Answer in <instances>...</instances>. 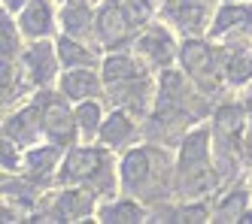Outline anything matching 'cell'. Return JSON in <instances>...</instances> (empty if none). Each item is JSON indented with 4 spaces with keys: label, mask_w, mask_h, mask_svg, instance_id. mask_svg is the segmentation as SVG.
Here are the masks:
<instances>
[{
    "label": "cell",
    "mask_w": 252,
    "mask_h": 224,
    "mask_svg": "<svg viewBox=\"0 0 252 224\" xmlns=\"http://www.w3.org/2000/svg\"><path fill=\"white\" fill-rule=\"evenodd\" d=\"M149 15V0H113L100 12V33L106 43H119L134 28H140Z\"/></svg>",
    "instance_id": "1"
},
{
    "label": "cell",
    "mask_w": 252,
    "mask_h": 224,
    "mask_svg": "<svg viewBox=\"0 0 252 224\" xmlns=\"http://www.w3.org/2000/svg\"><path fill=\"white\" fill-rule=\"evenodd\" d=\"M100 170H106L100 152H94V148H76V152H70L61 179L64 182H88V176H97Z\"/></svg>",
    "instance_id": "2"
},
{
    "label": "cell",
    "mask_w": 252,
    "mask_h": 224,
    "mask_svg": "<svg viewBox=\"0 0 252 224\" xmlns=\"http://www.w3.org/2000/svg\"><path fill=\"white\" fill-rule=\"evenodd\" d=\"M164 15L183 30H197L201 22H204V3L201 0H167Z\"/></svg>",
    "instance_id": "3"
},
{
    "label": "cell",
    "mask_w": 252,
    "mask_h": 224,
    "mask_svg": "<svg viewBox=\"0 0 252 224\" xmlns=\"http://www.w3.org/2000/svg\"><path fill=\"white\" fill-rule=\"evenodd\" d=\"M40 127H46V121H43V109H40V106H31V109L19 112L15 118L6 121V134L15 137L19 142H31L33 137L40 134Z\"/></svg>",
    "instance_id": "4"
},
{
    "label": "cell",
    "mask_w": 252,
    "mask_h": 224,
    "mask_svg": "<svg viewBox=\"0 0 252 224\" xmlns=\"http://www.w3.org/2000/svg\"><path fill=\"white\" fill-rule=\"evenodd\" d=\"M43 121H46V130L58 142H70V115H67V106L64 100H46V109H43Z\"/></svg>",
    "instance_id": "5"
},
{
    "label": "cell",
    "mask_w": 252,
    "mask_h": 224,
    "mask_svg": "<svg viewBox=\"0 0 252 224\" xmlns=\"http://www.w3.org/2000/svg\"><path fill=\"white\" fill-rule=\"evenodd\" d=\"M22 28L31 36H43V33L52 30V12H49L46 0H33V3L28 6V12L22 15Z\"/></svg>",
    "instance_id": "6"
},
{
    "label": "cell",
    "mask_w": 252,
    "mask_h": 224,
    "mask_svg": "<svg viewBox=\"0 0 252 224\" xmlns=\"http://www.w3.org/2000/svg\"><path fill=\"white\" fill-rule=\"evenodd\" d=\"M28 67H31V76H33V82H40V85H46V82H52V73H55V64H52V52H49V46H33L31 52H28Z\"/></svg>",
    "instance_id": "7"
},
{
    "label": "cell",
    "mask_w": 252,
    "mask_h": 224,
    "mask_svg": "<svg viewBox=\"0 0 252 224\" xmlns=\"http://www.w3.org/2000/svg\"><path fill=\"white\" fill-rule=\"evenodd\" d=\"M170 49H173V46H170V36L161 33V30H149V33L140 40V52L146 55V58H152L155 64H167L170 55H173Z\"/></svg>",
    "instance_id": "8"
},
{
    "label": "cell",
    "mask_w": 252,
    "mask_h": 224,
    "mask_svg": "<svg viewBox=\"0 0 252 224\" xmlns=\"http://www.w3.org/2000/svg\"><path fill=\"white\" fill-rule=\"evenodd\" d=\"M88 209H92V197H88V194H79V191H70V194H61V197H58L55 215L73 221V218H82Z\"/></svg>",
    "instance_id": "9"
},
{
    "label": "cell",
    "mask_w": 252,
    "mask_h": 224,
    "mask_svg": "<svg viewBox=\"0 0 252 224\" xmlns=\"http://www.w3.org/2000/svg\"><path fill=\"white\" fill-rule=\"evenodd\" d=\"M94 88H97V82H94V76L88 70L85 73H67L64 76V91H67V97H73V100L88 97Z\"/></svg>",
    "instance_id": "10"
},
{
    "label": "cell",
    "mask_w": 252,
    "mask_h": 224,
    "mask_svg": "<svg viewBox=\"0 0 252 224\" xmlns=\"http://www.w3.org/2000/svg\"><path fill=\"white\" fill-rule=\"evenodd\" d=\"M249 22H252V9H243V6H228V9H222L219 22H216L213 36H219V33H225V30H231V28H243V25H249Z\"/></svg>",
    "instance_id": "11"
},
{
    "label": "cell",
    "mask_w": 252,
    "mask_h": 224,
    "mask_svg": "<svg viewBox=\"0 0 252 224\" xmlns=\"http://www.w3.org/2000/svg\"><path fill=\"white\" fill-rule=\"evenodd\" d=\"M88 22H92V15H88V6L85 3H70L64 9V25H67V30L73 33V36L88 33Z\"/></svg>",
    "instance_id": "12"
},
{
    "label": "cell",
    "mask_w": 252,
    "mask_h": 224,
    "mask_svg": "<svg viewBox=\"0 0 252 224\" xmlns=\"http://www.w3.org/2000/svg\"><path fill=\"white\" fill-rule=\"evenodd\" d=\"M131 130L134 127H131V121L125 118V115H113L110 124L103 127V140L110 142V145H119V142H125V140L131 137Z\"/></svg>",
    "instance_id": "13"
},
{
    "label": "cell",
    "mask_w": 252,
    "mask_h": 224,
    "mask_svg": "<svg viewBox=\"0 0 252 224\" xmlns=\"http://www.w3.org/2000/svg\"><path fill=\"white\" fill-rule=\"evenodd\" d=\"M61 61L67 64V67H73V64H92L94 58H92V52H85L82 46H76V43H70V40H61Z\"/></svg>",
    "instance_id": "14"
},
{
    "label": "cell",
    "mask_w": 252,
    "mask_h": 224,
    "mask_svg": "<svg viewBox=\"0 0 252 224\" xmlns=\"http://www.w3.org/2000/svg\"><path fill=\"white\" fill-rule=\"evenodd\" d=\"M58 158V148H37V152H31L28 155V164H31V170L33 173H49V167H52V161Z\"/></svg>",
    "instance_id": "15"
},
{
    "label": "cell",
    "mask_w": 252,
    "mask_h": 224,
    "mask_svg": "<svg viewBox=\"0 0 252 224\" xmlns=\"http://www.w3.org/2000/svg\"><path fill=\"white\" fill-rule=\"evenodd\" d=\"M79 127H82V137H92L97 130V106L94 103H82L79 106Z\"/></svg>",
    "instance_id": "16"
},
{
    "label": "cell",
    "mask_w": 252,
    "mask_h": 224,
    "mask_svg": "<svg viewBox=\"0 0 252 224\" xmlns=\"http://www.w3.org/2000/svg\"><path fill=\"white\" fill-rule=\"evenodd\" d=\"M243 203H246V197H243V194L225 200V206L216 212V221H234V215H240V212H243Z\"/></svg>",
    "instance_id": "17"
},
{
    "label": "cell",
    "mask_w": 252,
    "mask_h": 224,
    "mask_svg": "<svg viewBox=\"0 0 252 224\" xmlns=\"http://www.w3.org/2000/svg\"><path fill=\"white\" fill-rule=\"evenodd\" d=\"M103 221H140V209L137 206H110L103 212Z\"/></svg>",
    "instance_id": "18"
},
{
    "label": "cell",
    "mask_w": 252,
    "mask_h": 224,
    "mask_svg": "<svg viewBox=\"0 0 252 224\" xmlns=\"http://www.w3.org/2000/svg\"><path fill=\"white\" fill-rule=\"evenodd\" d=\"M25 0H6V9H15V6H22Z\"/></svg>",
    "instance_id": "19"
},
{
    "label": "cell",
    "mask_w": 252,
    "mask_h": 224,
    "mask_svg": "<svg viewBox=\"0 0 252 224\" xmlns=\"http://www.w3.org/2000/svg\"><path fill=\"white\" fill-rule=\"evenodd\" d=\"M249 148H252V137H249Z\"/></svg>",
    "instance_id": "20"
}]
</instances>
